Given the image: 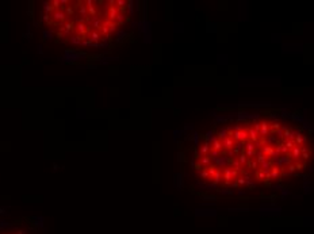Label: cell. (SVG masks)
<instances>
[{"instance_id":"cell-1","label":"cell","mask_w":314,"mask_h":234,"mask_svg":"<svg viewBox=\"0 0 314 234\" xmlns=\"http://www.w3.org/2000/svg\"><path fill=\"white\" fill-rule=\"evenodd\" d=\"M310 135L286 119L257 116L229 121L210 130L195 147L194 171L222 191L271 188L309 171Z\"/></svg>"},{"instance_id":"cell-3","label":"cell","mask_w":314,"mask_h":234,"mask_svg":"<svg viewBox=\"0 0 314 234\" xmlns=\"http://www.w3.org/2000/svg\"><path fill=\"white\" fill-rule=\"evenodd\" d=\"M0 234H33L31 230H28L23 226H7L0 227Z\"/></svg>"},{"instance_id":"cell-2","label":"cell","mask_w":314,"mask_h":234,"mask_svg":"<svg viewBox=\"0 0 314 234\" xmlns=\"http://www.w3.org/2000/svg\"><path fill=\"white\" fill-rule=\"evenodd\" d=\"M125 0H50L42 7V22L57 41L98 46L115 35L130 19Z\"/></svg>"}]
</instances>
